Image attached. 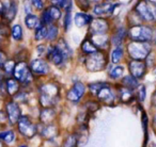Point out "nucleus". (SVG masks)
I'll use <instances>...</instances> for the list:
<instances>
[{
  "label": "nucleus",
  "mask_w": 156,
  "mask_h": 147,
  "mask_svg": "<svg viewBox=\"0 0 156 147\" xmlns=\"http://www.w3.org/2000/svg\"><path fill=\"white\" fill-rule=\"evenodd\" d=\"M37 99L41 108H55L61 98V87L55 81L40 83L37 87Z\"/></svg>",
  "instance_id": "nucleus-1"
},
{
  "label": "nucleus",
  "mask_w": 156,
  "mask_h": 147,
  "mask_svg": "<svg viewBox=\"0 0 156 147\" xmlns=\"http://www.w3.org/2000/svg\"><path fill=\"white\" fill-rule=\"evenodd\" d=\"M79 56L81 58L83 67L89 73H98V71L105 70L110 64L108 51H104V50H98V52L89 56H83L80 53Z\"/></svg>",
  "instance_id": "nucleus-2"
},
{
  "label": "nucleus",
  "mask_w": 156,
  "mask_h": 147,
  "mask_svg": "<svg viewBox=\"0 0 156 147\" xmlns=\"http://www.w3.org/2000/svg\"><path fill=\"white\" fill-rule=\"evenodd\" d=\"M12 77H14L22 84V87H25V89L31 87L35 81V77L33 76L30 66H29V61H16Z\"/></svg>",
  "instance_id": "nucleus-3"
},
{
  "label": "nucleus",
  "mask_w": 156,
  "mask_h": 147,
  "mask_svg": "<svg viewBox=\"0 0 156 147\" xmlns=\"http://www.w3.org/2000/svg\"><path fill=\"white\" fill-rule=\"evenodd\" d=\"M112 22L111 18L107 17H94L90 26L86 30V34L88 36H94V35H103L110 34L112 29Z\"/></svg>",
  "instance_id": "nucleus-4"
},
{
  "label": "nucleus",
  "mask_w": 156,
  "mask_h": 147,
  "mask_svg": "<svg viewBox=\"0 0 156 147\" xmlns=\"http://www.w3.org/2000/svg\"><path fill=\"white\" fill-rule=\"evenodd\" d=\"M126 52L133 60H144L151 52V45L149 42L130 41L126 45Z\"/></svg>",
  "instance_id": "nucleus-5"
},
{
  "label": "nucleus",
  "mask_w": 156,
  "mask_h": 147,
  "mask_svg": "<svg viewBox=\"0 0 156 147\" xmlns=\"http://www.w3.org/2000/svg\"><path fill=\"white\" fill-rule=\"evenodd\" d=\"M118 7H120V3L111 1V0H105V1H102V2L95 3V5H92L90 12L93 14L94 17L112 18Z\"/></svg>",
  "instance_id": "nucleus-6"
},
{
  "label": "nucleus",
  "mask_w": 156,
  "mask_h": 147,
  "mask_svg": "<svg viewBox=\"0 0 156 147\" xmlns=\"http://www.w3.org/2000/svg\"><path fill=\"white\" fill-rule=\"evenodd\" d=\"M128 39L137 42H150L153 39V30L149 26L144 25H134L129 26L127 30Z\"/></svg>",
  "instance_id": "nucleus-7"
},
{
  "label": "nucleus",
  "mask_w": 156,
  "mask_h": 147,
  "mask_svg": "<svg viewBox=\"0 0 156 147\" xmlns=\"http://www.w3.org/2000/svg\"><path fill=\"white\" fill-rule=\"evenodd\" d=\"M134 11L138 14L141 20L154 22L156 20V5L147 0H139L134 8Z\"/></svg>",
  "instance_id": "nucleus-8"
},
{
  "label": "nucleus",
  "mask_w": 156,
  "mask_h": 147,
  "mask_svg": "<svg viewBox=\"0 0 156 147\" xmlns=\"http://www.w3.org/2000/svg\"><path fill=\"white\" fill-rule=\"evenodd\" d=\"M29 66L32 71L33 76L37 78L48 76L51 71V64L47 61L46 58H32L29 60Z\"/></svg>",
  "instance_id": "nucleus-9"
},
{
  "label": "nucleus",
  "mask_w": 156,
  "mask_h": 147,
  "mask_svg": "<svg viewBox=\"0 0 156 147\" xmlns=\"http://www.w3.org/2000/svg\"><path fill=\"white\" fill-rule=\"evenodd\" d=\"M16 126H17L18 132L27 138H32L39 132V126L35 123H33L31 117L26 114H23L20 116Z\"/></svg>",
  "instance_id": "nucleus-10"
},
{
  "label": "nucleus",
  "mask_w": 156,
  "mask_h": 147,
  "mask_svg": "<svg viewBox=\"0 0 156 147\" xmlns=\"http://www.w3.org/2000/svg\"><path fill=\"white\" fill-rule=\"evenodd\" d=\"M88 91L87 85L81 81H76L65 93V99L72 104H79L86 96Z\"/></svg>",
  "instance_id": "nucleus-11"
},
{
  "label": "nucleus",
  "mask_w": 156,
  "mask_h": 147,
  "mask_svg": "<svg viewBox=\"0 0 156 147\" xmlns=\"http://www.w3.org/2000/svg\"><path fill=\"white\" fill-rule=\"evenodd\" d=\"M96 99L101 102V104H105V106H115V104L117 102V100H119L118 98V92L117 89H113L112 85L110 83L105 84L100 91L98 92V94L95 95Z\"/></svg>",
  "instance_id": "nucleus-12"
},
{
  "label": "nucleus",
  "mask_w": 156,
  "mask_h": 147,
  "mask_svg": "<svg viewBox=\"0 0 156 147\" xmlns=\"http://www.w3.org/2000/svg\"><path fill=\"white\" fill-rule=\"evenodd\" d=\"M5 111L8 117V123L12 126L16 125L20 121V116L23 115L20 104L17 101H15L13 98H8L5 100Z\"/></svg>",
  "instance_id": "nucleus-13"
},
{
  "label": "nucleus",
  "mask_w": 156,
  "mask_h": 147,
  "mask_svg": "<svg viewBox=\"0 0 156 147\" xmlns=\"http://www.w3.org/2000/svg\"><path fill=\"white\" fill-rule=\"evenodd\" d=\"M46 59L47 61L54 66L58 68H62L67 64L66 59L62 54V52L59 50V48L56 46V44H48L47 53H46Z\"/></svg>",
  "instance_id": "nucleus-14"
},
{
  "label": "nucleus",
  "mask_w": 156,
  "mask_h": 147,
  "mask_svg": "<svg viewBox=\"0 0 156 147\" xmlns=\"http://www.w3.org/2000/svg\"><path fill=\"white\" fill-rule=\"evenodd\" d=\"M20 11V3L18 0H5V11L3 17L0 20L11 25L17 18L18 13Z\"/></svg>",
  "instance_id": "nucleus-15"
},
{
  "label": "nucleus",
  "mask_w": 156,
  "mask_h": 147,
  "mask_svg": "<svg viewBox=\"0 0 156 147\" xmlns=\"http://www.w3.org/2000/svg\"><path fill=\"white\" fill-rule=\"evenodd\" d=\"M94 15L88 11H77L74 12V27L78 30H87L88 27L92 22Z\"/></svg>",
  "instance_id": "nucleus-16"
},
{
  "label": "nucleus",
  "mask_w": 156,
  "mask_h": 147,
  "mask_svg": "<svg viewBox=\"0 0 156 147\" xmlns=\"http://www.w3.org/2000/svg\"><path fill=\"white\" fill-rule=\"evenodd\" d=\"M127 30L128 28H125L123 26L112 27L110 32L111 47H113V46H124L125 39H128Z\"/></svg>",
  "instance_id": "nucleus-17"
},
{
  "label": "nucleus",
  "mask_w": 156,
  "mask_h": 147,
  "mask_svg": "<svg viewBox=\"0 0 156 147\" xmlns=\"http://www.w3.org/2000/svg\"><path fill=\"white\" fill-rule=\"evenodd\" d=\"M10 36H11V42H14L15 44L23 43L26 37V28L24 25L15 22L10 25Z\"/></svg>",
  "instance_id": "nucleus-18"
},
{
  "label": "nucleus",
  "mask_w": 156,
  "mask_h": 147,
  "mask_svg": "<svg viewBox=\"0 0 156 147\" xmlns=\"http://www.w3.org/2000/svg\"><path fill=\"white\" fill-rule=\"evenodd\" d=\"M128 70H129V75L137 79H141L145 74V69H147V65L142 60H133L128 62Z\"/></svg>",
  "instance_id": "nucleus-19"
},
{
  "label": "nucleus",
  "mask_w": 156,
  "mask_h": 147,
  "mask_svg": "<svg viewBox=\"0 0 156 147\" xmlns=\"http://www.w3.org/2000/svg\"><path fill=\"white\" fill-rule=\"evenodd\" d=\"M78 49H79V53L83 54V56H89V54L95 53L100 50L98 46L94 44V42L88 35H85L81 39Z\"/></svg>",
  "instance_id": "nucleus-20"
},
{
  "label": "nucleus",
  "mask_w": 156,
  "mask_h": 147,
  "mask_svg": "<svg viewBox=\"0 0 156 147\" xmlns=\"http://www.w3.org/2000/svg\"><path fill=\"white\" fill-rule=\"evenodd\" d=\"M5 90L8 98H13L22 90V84L14 77H7L5 80Z\"/></svg>",
  "instance_id": "nucleus-21"
},
{
  "label": "nucleus",
  "mask_w": 156,
  "mask_h": 147,
  "mask_svg": "<svg viewBox=\"0 0 156 147\" xmlns=\"http://www.w3.org/2000/svg\"><path fill=\"white\" fill-rule=\"evenodd\" d=\"M23 25L26 28V30L32 32L33 30L37 28L39 26H41V18H40V14L37 12H33L31 14H27L24 15L23 18Z\"/></svg>",
  "instance_id": "nucleus-22"
},
{
  "label": "nucleus",
  "mask_w": 156,
  "mask_h": 147,
  "mask_svg": "<svg viewBox=\"0 0 156 147\" xmlns=\"http://www.w3.org/2000/svg\"><path fill=\"white\" fill-rule=\"evenodd\" d=\"M55 44H56V46L59 48V50L62 52V54L64 56V58L66 59L67 62H69V61L74 58V56H75L74 50H73V48L71 47V45H69V41L66 39L65 35H62Z\"/></svg>",
  "instance_id": "nucleus-23"
},
{
  "label": "nucleus",
  "mask_w": 156,
  "mask_h": 147,
  "mask_svg": "<svg viewBox=\"0 0 156 147\" xmlns=\"http://www.w3.org/2000/svg\"><path fill=\"white\" fill-rule=\"evenodd\" d=\"M63 34L62 29H61L60 24H50L47 26V37H46V43L47 44H55Z\"/></svg>",
  "instance_id": "nucleus-24"
},
{
  "label": "nucleus",
  "mask_w": 156,
  "mask_h": 147,
  "mask_svg": "<svg viewBox=\"0 0 156 147\" xmlns=\"http://www.w3.org/2000/svg\"><path fill=\"white\" fill-rule=\"evenodd\" d=\"M57 118V111L55 108H41L40 110L39 119L40 123L43 125H48V124H54V121Z\"/></svg>",
  "instance_id": "nucleus-25"
},
{
  "label": "nucleus",
  "mask_w": 156,
  "mask_h": 147,
  "mask_svg": "<svg viewBox=\"0 0 156 147\" xmlns=\"http://www.w3.org/2000/svg\"><path fill=\"white\" fill-rule=\"evenodd\" d=\"M11 43L10 36V25L0 20V48L8 49Z\"/></svg>",
  "instance_id": "nucleus-26"
},
{
  "label": "nucleus",
  "mask_w": 156,
  "mask_h": 147,
  "mask_svg": "<svg viewBox=\"0 0 156 147\" xmlns=\"http://www.w3.org/2000/svg\"><path fill=\"white\" fill-rule=\"evenodd\" d=\"M108 54L110 64H120L125 54V48L124 46H113L109 50Z\"/></svg>",
  "instance_id": "nucleus-27"
},
{
  "label": "nucleus",
  "mask_w": 156,
  "mask_h": 147,
  "mask_svg": "<svg viewBox=\"0 0 156 147\" xmlns=\"http://www.w3.org/2000/svg\"><path fill=\"white\" fill-rule=\"evenodd\" d=\"M117 92H118V98L121 102L123 104H129L130 101L134 100V90L128 89V87H124V85H120L117 87Z\"/></svg>",
  "instance_id": "nucleus-28"
},
{
  "label": "nucleus",
  "mask_w": 156,
  "mask_h": 147,
  "mask_svg": "<svg viewBox=\"0 0 156 147\" xmlns=\"http://www.w3.org/2000/svg\"><path fill=\"white\" fill-rule=\"evenodd\" d=\"M60 26L63 34H67L74 27V12H64L60 22Z\"/></svg>",
  "instance_id": "nucleus-29"
},
{
  "label": "nucleus",
  "mask_w": 156,
  "mask_h": 147,
  "mask_svg": "<svg viewBox=\"0 0 156 147\" xmlns=\"http://www.w3.org/2000/svg\"><path fill=\"white\" fill-rule=\"evenodd\" d=\"M46 9H47L48 13H49L50 17H51L52 22L60 24L61 19H62V17H63V14H64V11H63L60 7H58V5H50V3H48Z\"/></svg>",
  "instance_id": "nucleus-30"
},
{
  "label": "nucleus",
  "mask_w": 156,
  "mask_h": 147,
  "mask_svg": "<svg viewBox=\"0 0 156 147\" xmlns=\"http://www.w3.org/2000/svg\"><path fill=\"white\" fill-rule=\"evenodd\" d=\"M31 37H32V41L35 44L46 42V37H47V26H45V25L39 26L35 30L32 31Z\"/></svg>",
  "instance_id": "nucleus-31"
},
{
  "label": "nucleus",
  "mask_w": 156,
  "mask_h": 147,
  "mask_svg": "<svg viewBox=\"0 0 156 147\" xmlns=\"http://www.w3.org/2000/svg\"><path fill=\"white\" fill-rule=\"evenodd\" d=\"M124 71H125V68L121 64L108 65V77L112 80L121 79L124 75Z\"/></svg>",
  "instance_id": "nucleus-32"
},
{
  "label": "nucleus",
  "mask_w": 156,
  "mask_h": 147,
  "mask_svg": "<svg viewBox=\"0 0 156 147\" xmlns=\"http://www.w3.org/2000/svg\"><path fill=\"white\" fill-rule=\"evenodd\" d=\"M40 133L44 138H54L58 133V128L55 124H48V125H43L42 124V129L39 130Z\"/></svg>",
  "instance_id": "nucleus-33"
},
{
  "label": "nucleus",
  "mask_w": 156,
  "mask_h": 147,
  "mask_svg": "<svg viewBox=\"0 0 156 147\" xmlns=\"http://www.w3.org/2000/svg\"><path fill=\"white\" fill-rule=\"evenodd\" d=\"M101 107V102L98 101L96 98H90V99H88L87 101L83 104V108H85V110L87 111L89 114H92V113H95L96 111L100 109Z\"/></svg>",
  "instance_id": "nucleus-34"
},
{
  "label": "nucleus",
  "mask_w": 156,
  "mask_h": 147,
  "mask_svg": "<svg viewBox=\"0 0 156 147\" xmlns=\"http://www.w3.org/2000/svg\"><path fill=\"white\" fill-rule=\"evenodd\" d=\"M121 84L124 85V87H128V89H132V90H135L139 87L138 79L135 78V77H133L132 75H127V76L122 77Z\"/></svg>",
  "instance_id": "nucleus-35"
},
{
  "label": "nucleus",
  "mask_w": 156,
  "mask_h": 147,
  "mask_svg": "<svg viewBox=\"0 0 156 147\" xmlns=\"http://www.w3.org/2000/svg\"><path fill=\"white\" fill-rule=\"evenodd\" d=\"M15 65H16V60L13 56H10L2 67V70H3V73H5V77L13 76V71H14V68H15Z\"/></svg>",
  "instance_id": "nucleus-36"
},
{
  "label": "nucleus",
  "mask_w": 156,
  "mask_h": 147,
  "mask_svg": "<svg viewBox=\"0 0 156 147\" xmlns=\"http://www.w3.org/2000/svg\"><path fill=\"white\" fill-rule=\"evenodd\" d=\"M108 82L106 81H95V82H91L87 85L88 87V92H89L90 96L91 97H95V95L98 94V92L104 87L105 84H107Z\"/></svg>",
  "instance_id": "nucleus-37"
},
{
  "label": "nucleus",
  "mask_w": 156,
  "mask_h": 147,
  "mask_svg": "<svg viewBox=\"0 0 156 147\" xmlns=\"http://www.w3.org/2000/svg\"><path fill=\"white\" fill-rule=\"evenodd\" d=\"M13 99L15 100V101H17L20 104H27L28 100H29V92L27 91V89L22 87V90H20V91L18 92L15 96H14Z\"/></svg>",
  "instance_id": "nucleus-38"
},
{
  "label": "nucleus",
  "mask_w": 156,
  "mask_h": 147,
  "mask_svg": "<svg viewBox=\"0 0 156 147\" xmlns=\"http://www.w3.org/2000/svg\"><path fill=\"white\" fill-rule=\"evenodd\" d=\"M47 48H48V44L46 43V42L35 44L34 50H35V54H37V56H40V58H45L46 53H47Z\"/></svg>",
  "instance_id": "nucleus-39"
},
{
  "label": "nucleus",
  "mask_w": 156,
  "mask_h": 147,
  "mask_svg": "<svg viewBox=\"0 0 156 147\" xmlns=\"http://www.w3.org/2000/svg\"><path fill=\"white\" fill-rule=\"evenodd\" d=\"M78 135L77 133H71L65 138L62 147H77Z\"/></svg>",
  "instance_id": "nucleus-40"
},
{
  "label": "nucleus",
  "mask_w": 156,
  "mask_h": 147,
  "mask_svg": "<svg viewBox=\"0 0 156 147\" xmlns=\"http://www.w3.org/2000/svg\"><path fill=\"white\" fill-rule=\"evenodd\" d=\"M75 1V5L77 8V10H80V11H91L92 3L90 0H74Z\"/></svg>",
  "instance_id": "nucleus-41"
},
{
  "label": "nucleus",
  "mask_w": 156,
  "mask_h": 147,
  "mask_svg": "<svg viewBox=\"0 0 156 147\" xmlns=\"http://www.w3.org/2000/svg\"><path fill=\"white\" fill-rule=\"evenodd\" d=\"M33 5V9L37 13H41L48 5V0H30Z\"/></svg>",
  "instance_id": "nucleus-42"
},
{
  "label": "nucleus",
  "mask_w": 156,
  "mask_h": 147,
  "mask_svg": "<svg viewBox=\"0 0 156 147\" xmlns=\"http://www.w3.org/2000/svg\"><path fill=\"white\" fill-rule=\"evenodd\" d=\"M20 10H22V12H23L24 15L31 14V13H33V12H35L30 0H22V3H20Z\"/></svg>",
  "instance_id": "nucleus-43"
},
{
  "label": "nucleus",
  "mask_w": 156,
  "mask_h": 147,
  "mask_svg": "<svg viewBox=\"0 0 156 147\" xmlns=\"http://www.w3.org/2000/svg\"><path fill=\"white\" fill-rule=\"evenodd\" d=\"M40 14V18H41V22L42 25H45V26H49L50 24H54L51 20V17H50L49 13H48L47 9H44L43 11Z\"/></svg>",
  "instance_id": "nucleus-44"
},
{
  "label": "nucleus",
  "mask_w": 156,
  "mask_h": 147,
  "mask_svg": "<svg viewBox=\"0 0 156 147\" xmlns=\"http://www.w3.org/2000/svg\"><path fill=\"white\" fill-rule=\"evenodd\" d=\"M2 141L8 145L14 143V141H15V132H14L13 130H7L5 134V138H3Z\"/></svg>",
  "instance_id": "nucleus-45"
},
{
  "label": "nucleus",
  "mask_w": 156,
  "mask_h": 147,
  "mask_svg": "<svg viewBox=\"0 0 156 147\" xmlns=\"http://www.w3.org/2000/svg\"><path fill=\"white\" fill-rule=\"evenodd\" d=\"M10 58V54L8 49L5 48H0V68H2L5 63L8 61V59Z\"/></svg>",
  "instance_id": "nucleus-46"
},
{
  "label": "nucleus",
  "mask_w": 156,
  "mask_h": 147,
  "mask_svg": "<svg viewBox=\"0 0 156 147\" xmlns=\"http://www.w3.org/2000/svg\"><path fill=\"white\" fill-rule=\"evenodd\" d=\"M138 99L139 101H143L145 99V87L143 85L138 87Z\"/></svg>",
  "instance_id": "nucleus-47"
},
{
  "label": "nucleus",
  "mask_w": 156,
  "mask_h": 147,
  "mask_svg": "<svg viewBox=\"0 0 156 147\" xmlns=\"http://www.w3.org/2000/svg\"><path fill=\"white\" fill-rule=\"evenodd\" d=\"M67 0H48V3H50V5H58V7H60L61 9L63 8V5L66 3Z\"/></svg>",
  "instance_id": "nucleus-48"
},
{
  "label": "nucleus",
  "mask_w": 156,
  "mask_h": 147,
  "mask_svg": "<svg viewBox=\"0 0 156 147\" xmlns=\"http://www.w3.org/2000/svg\"><path fill=\"white\" fill-rule=\"evenodd\" d=\"M8 123V117L5 114V111L0 110V124H5Z\"/></svg>",
  "instance_id": "nucleus-49"
},
{
  "label": "nucleus",
  "mask_w": 156,
  "mask_h": 147,
  "mask_svg": "<svg viewBox=\"0 0 156 147\" xmlns=\"http://www.w3.org/2000/svg\"><path fill=\"white\" fill-rule=\"evenodd\" d=\"M5 78H7V77H5V73H3L2 68H0V87H2V85H3Z\"/></svg>",
  "instance_id": "nucleus-50"
},
{
  "label": "nucleus",
  "mask_w": 156,
  "mask_h": 147,
  "mask_svg": "<svg viewBox=\"0 0 156 147\" xmlns=\"http://www.w3.org/2000/svg\"><path fill=\"white\" fill-rule=\"evenodd\" d=\"M90 1H91L92 5H95V3L102 2V1H105V0H90ZM111 1H113V0H111Z\"/></svg>",
  "instance_id": "nucleus-51"
},
{
  "label": "nucleus",
  "mask_w": 156,
  "mask_h": 147,
  "mask_svg": "<svg viewBox=\"0 0 156 147\" xmlns=\"http://www.w3.org/2000/svg\"><path fill=\"white\" fill-rule=\"evenodd\" d=\"M147 1H149V2H151V3H154V5H156V0H147Z\"/></svg>",
  "instance_id": "nucleus-52"
},
{
  "label": "nucleus",
  "mask_w": 156,
  "mask_h": 147,
  "mask_svg": "<svg viewBox=\"0 0 156 147\" xmlns=\"http://www.w3.org/2000/svg\"><path fill=\"white\" fill-rule=\"evenodd\" d=\"M0 147H3V144H2V142H1V140H0Z\"/></svg>",
  "instance_id": "nucleus-53"
},
{
  "label": "nucleus",
  "mask_w": 156,
  "mask_h": 147,
  "mask_svg": "<svg viewBox=\"0 0 156 147\" xmlns=\"http://www.w3.org/2000/svg\"><path fill=\"white\" fill-rule=\"evenodd\" d=\"M18 147H28V146H27V145H20V146H18Z\"/></svg>",
  "instance_id": "nucleus-54"
},
{
  "label": "nucleus",
  "mask_w": 156,
  "mask_h": 147,
  "mask_svg": "<svg viewBox=\"0 0 156 147\" xmlns=\"http://www.w3.org/2000/svg\"><path fill=\"white\" fill-rule=\"evenodd\" d=\"M155 74H156V69H155Z\"/></svg>",
  "instance_id": "nucleus-55"
}]
</instances>
